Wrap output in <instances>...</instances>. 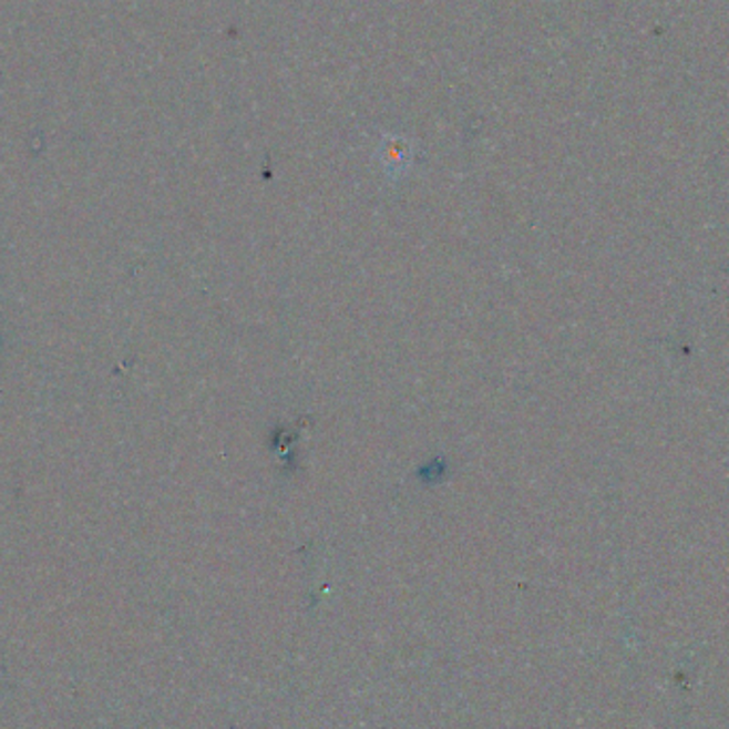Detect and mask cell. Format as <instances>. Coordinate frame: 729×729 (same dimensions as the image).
Wrapping results in <instances>:
<instances>
[]
</instances>
